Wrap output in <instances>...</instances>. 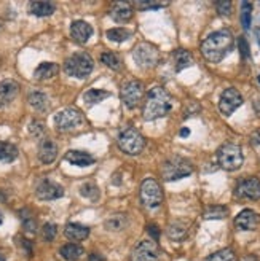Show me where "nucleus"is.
I'll list each match as a JSON object with an SVG mask.
<instances>
[{
	"instance_id": "1",
	"label": "nucleus",
	"mask_w": 260,
	"mask_h": 261,
	"mask_svg": "<svg viewBox=\"0 0 260 261\" xmlns=\"http://www.w3.org/2000/svg\"><path fill=\"white\" fill-rule=\"evenodd\" d=\"M235 40H233V34L228 29L217 31L211 34L206 40L201 43V53L206 61L212 64H219L224 61V58L233 49Z\"/></svg>"
},
{
	"instance_id": "2",
	"label": "nucleus",
	"mask_w": 260,
	"mask_h": 261,
	"mask_svg": "<svg viewBox=\"0 0 260 261\" xmlns=\"http://www.w3.org/2000/svg\"><path fill=\"white\" fill-rule=\"evenodd\" d=\"M173 106H174V102H173L171 94L168 93L164 88L155 86L149 91L142 115H144L146 121H153V120H158L166 115H170V112L173 110Z\"/></svg>"
},
{
	"instance_id": "3",
	"label": "nucleus",
	"mask_w": 260,
	"mask_h": 261,
	"mask_svg": "<svg viewBox=\"0 0 260 261\" xmlns=\"http://www.w3.org/2000/svg\"><path fill=\"white\" fill-rule=\"evenodd\" d=\"M94 67V61L88 53H75L72 55L66 64H64V70H66L67 75L74 76V78H79V80H85V78L89 76V73L93 72Z\"/></svg>"
},
{
	"instance_id": "4",
	"label": "nucleus",
	"mask_w": 260,
	"mask_h": 261,
	"mask_svg": "<svg viewBox=\"0 0 260 261\" xmlns=\"http://www.w3.org/2000/svg\"><path fill=\"white\" fill-rule=\"evenodd\" d=\"M193 166L188 160L182 156H173L161 164V175L164 181H174L179 178H184L192 175Z\"/></svg>"
},
{
	"instance_id": "5",
	"label": "nucleus",
	"mask_w": 260,
	"mask_h": 261,
	"mask_svg": "<svg viewBox=\"0 0 260 261\" xmlns=\"http://www.w3.org/2000/svg\"><path fill=\"white\" fill-rule=\"evenodd\" d=\"M217 161L219 166L225 171H237L244 163L243 150L237 143H224L217 151Z\"/></svg>"
},
{
	"instance_id": "6",
	"label": "nucleus",
	"mask_w": 260,
	"mask_h": 261,
	"mask_svg": "<svg viewBox=\"0 0 260 261\" xmlns=\"http://www.w3.org/2000/svg\"><path fill=\"white\" fill-rule=\"evenodd\" d=\"M119 147L123 153L136 156L146 147V139L137 129L128 127L119 134Z\"/></svg>"
},
{
	"instance_id": "7",
	"label": "nucleus",
	"mask_w": 260,
	"mask_h": 261,
	"mask_svg": "<svg viewBox=\"0 0 260 261\" xmlns=\"http://www.w3.org/2000/svg\"><path fill=\"white\" fill-rule=\"evenodd\" d=\"M133 59L134 62L142 69H152L160 62V51L157 46L152 43L142 42L139 43L133 51Z\"/></svg>"
},
{
	"instance_id": "8",
	"label": "nucleus",
	"mask_w": 260,
	"mask_h": 261,
	"mask_svg": "<svg viewBox=\"0 0 260 261\" xmlns=\"http://www.w3.org/2000/svg\"><path fill=\"white\" fill-rule=\"evenodd\" d=\"M140 201L149 208H157L163 202V191L155 178H146L140 185Z\"/></svg>"
},
{
	"instance_id": "9",
	"label": "nucleus",
	"mask_w": 260,
	"mask_h": 261,
	"mask_svg": "<svg viewBox=\"0 0 260 261\" xmlns=\"http://www.w3.org/2000/svg\"><path fill=\"white\" fill-rule=\"evenodd\" d=\"M128 261H161V250L152 239L140 241L133 249Z\"/></svg>"
},
{
	"instance_id": "10",
	"label": "nucleus",
	"mask_w": 260,
	"mask_h": 261,
	"mask_svg": "<svg viewBox=\"0 0 260 261\" xmlns=\"http://www.w3.org/2000/svg\"><path fill=\"white\" fill-rule=\"evenodd\" d=\"M85 123V116L74 107L64 109L55 115V124L59 130H72Z\"/></svg>"
},
{
	"instance_id": "11",
	"label": "nucleus",
	"mask_w": 260,
	"mask_h": 261,
	"mask_svg": "<svg viewBox=\"0 0 260 261\" xmlns=\"http://www.w3.org/2000/svg\"><path fill=\"white\" fill-rule=\"evenodd\" d=\"M243 102H244V99H243L240 91L235 89V88H228V89L224 91L222 96H220L219 110L222 112V115L230 116V115H233V112H235L238 107L243 106Z\"/></svg>"
},
{
	"instance_id": "12",
	"label": "nucleus",
	"mask_w": 260,
	"mask_h": 261,
	"mask_svg": "<svg viewBox=\"0 0 260 261\" xmlns=\"http://www.w3.org/2000/svg\"><path fill=\"white\" fill-rule=\"evenodd\" d=\"M142 96H144V86L137 80L128 82L122 88V100L128 109H136L142 100Z\"/></svg>"
},
{
	"instance_id": "13",
	"label": "nucleus",
	"mask_w": 260,
	"mask_h": 261,
	"mask_svg": "<svg viewBox=\"0 0 260 261\" xmlns=\"http://www.w3.org/2000/svg\"><path fill=\"white\" fill-rule=\"evenodd\" d=\"M235 193L241 199H251V201L260 199V180L255 177L240 180Z\"/></svg>"
},
{
	"instance_id": "14",
	"label": "nucleus",
	"mask_w": 260,
	"mask_h": 261,
	"mask_svg": "<svg viewBox=\"0 0 260 261\" xmlns=\"http://www.w3.org/2000/svg\"><path fill=\"white\" fill-rule=\"evenodd\" d=\"M35 194H37V198L42 201H55L64 196V188L51 180H42L40 184L37 185Z\"/></svg>"
},
{
	"instance_id": "15",
	"label": "nucleus",
	"mask_w": 260,
	"mask_h": 261,
	"mask_svg": "<svg viewBox=\"0 0 260 261\" xmlns=\"http://www.w3.org/2000/svg\"><path fill=\"white\" fill-rule=\"evenodd\" d=\"M260 225V215L251 208H244L235 218V226L241 231H252Z\"/></svg>"
},
{
	"instance_id": "16",
	"label": "nucleus",
	"mask_w": 260,
	"mask_h": 261,
	"mask_svg": "<svg viewBox=\"0 0 260 261\" xmlns=\"http://www.w3.org/2000/svg\"><path fill=\"white\" fill-rule=\"evenodd\" d=\"M18 93H19V85L16 82L13 80L0 82V109L15 100Z\"/></svg>"
},
{
	"instance_id": "17",
	"label": "nucleus",
	"mask_w": 260,
	"mask_h": 261,
	"mask_svg": "<svg viewBox=\"0 0 260 261\" xmlns=\"http://www.w3.org/2000/svg\"><path fill=\"white\" fill-rule=\"evenodd\" d=\"M91 35H93V28L86 22V21H75L72 22L70 25V37L74 38V40L77 43H80V45H85Z\"/></svg>"
},
{
	"instance_id": "18",
	"label": "nucleus",
	"mask_w": 260,
	"mask_h": 261,
	"mask_svg": "<svg viewBox=\"0 0 260 261\" xmlns=\"http://www.w3.org/2000/svg\"><path fill=\"white\" fill-rule=\"evenodd\" d=\"M190 225L188 220H174L168 226V236L173 241H185L190 234Z\"/></svg>"
},
{
	"instance_id": "19",
	"label": "nucleus",
	"mask_w": 260,
	"mask_h": 261,
	"mask_svg": "<svg viewBox=\"0 0 260 261\" xmlns=\"http://www.w3.org/2000/svg\"><path fill=\"white\" fill-rule=\"evenodd\" d=\"M58 156V145L51 139H43L38 147V160L43 164H51Z\"/></svg>"
},
{
	"instance_id": "20",
	"label": "nucleus",
	"mask_w": 260,
	"mask_h": 261,
	"mask_svg": "<svg viewBox=\"0 0 260 261\" xmlns=\"http://www.w3.org/2000/svg\"><path fill=\"white\" fill-rule=\"evenodd\" d=\"M64 160L67 163H70L72 166H79V167H88V166H93L94 164V158L91 154L80 151V150H70L66 153Z\"/></svg>"
},
{
	"instance_id": "21",
	"label": "nucleus",
	"mask_w": 260,
	"mask_h": 261,
	"mask_svg": "<svg viewBox=\"0 0 260 261\" xmlns=\"http://www.w3.org/2000/svg\"><path fill=\"white\" fill-rule=\"evenodd\" d=\"M64 236L72 242H82L89 236V228L80 223H69L64 228Z\"/></svg>"
},
{
	"instance_id": "22",
	"label": "nucleus",
	"mask_w": 260,
	"mask_h": 261,
	"mask_svg": "<svg viewBox=\"0 0 260 261\" xmlns=\"http://www.w3.org/2000/svg\"><path fill=\"white\" fill-rule=\"evenodd\" d=\"M110 16L116 22H126L133 18V7L128 2H116L110 10Z\"/></svg>"
},
{
	"instance_id": "23",
	"label": "nucleus",
	"mask_w": 260,
	"mask_h": 261,
	"mask_svg": "<svg viewBox=\"0 0 260 261\" xmlns=\"http://www.w3.org/2000/svg\"><path fill=\"white\" fill-rule=\"evenodd\" d=\"M58 72H59V65L58 64L42 62L35 69L34 76H35V80H38V82H45V80H50V78H53L55 75H58Z\"/></svg>"
},
{
	"instance_id": "24",
	"label": "nucleus",
	"mask_w": 260,
	"mask_h": 261,
	"mask_svg": "<svg viewBox=\"0 0 260 261\" xmlns=\"http://www.w3.org/2000/svg\"><path fill=\"white\" fill-rule=\"evenodd\" d=\"M29 11L38 18H45V16L53 15L56 11V7H55V4L46 2V0H35V2H31Z\"/></svg>"
},
{
	"instance_id": "25",
	"label": "nucleus",
	"mask_w": 260,
	"mask_h": 261,
	"mask_svg": "<svg viewBox=\"0 0 260 261\" xmlns=\"http://www.w3.org/2000/svg\"><path fill=\"white\" fill-rule=\"evenodd\" d=\"M83 247L75 242H69L59 249V255L66 261H79L83 256Z\"/></svg>"
},
{
	"instance_id": "26",
	"label": "nucleus",
	"mask_w": 260,
	"mask_h": 261,
	"mask_svg": "<svg viewBox=\"0 0 260 261\" xmlns=\"http://www.w3.org/2000/svg\"><path fill=\"white\" fill-rule=\"evenodd\" d=\"M173 61H174L176 72H180V70L190 67V65L193 64V56H192L190 51L179 48V49H176L174 53H173Z\"/></svg>"
},
{
	"instance_id": "27",
	"label": "nucleus",
	"mask_w": 260,
	"mask_h": 261,
	"mask_svg": "<svg viewBox=\"0 0 260 261\" xmlns=\"http://www.w3.org/2000/svg\"><path fill=\"white\" fill-rule=\"evenodd\" d=\"M126 226H128V217L125 214H113V215L107 217L106 221H104V228L112 232L122 231Z\"/></svg>"
},
{
	"instance_id": "28",
	"label": "nucleus",
	"mask_w": 260,
	"mask_h": 261,
	"mask_svg": "<svg viewBox=\"0 0 260 261\" xmlns=\"http://www.w3.org/2000/svg\"><path fill=\"white\" fill-rule=\"evenodd\" d=\"M18 158V148L10 142H0V163H13Z\"/></svg>"
},
{
	"instance_id": "29",
	"label": "nucleus",
	"mask_w": 260,
	"mask_h": 261,
	"mask_svg": "<svg viewBox=\"0 0 260 261\" xmlns=\"http://www.w3.org/2000/svg\"><path fill=\"white\" fill-rule=\"evenodd\" d=\"M228 215V208L225 205H207L203 212L204 220H222Z\"/></svg>"
},
{
	"instance_id": "30",
	"label": "nucleus",
	"mask_w": 260,
	"mask_h": 261,
	"mask_svg": "<svg viewBox=\"0 0 260 261\" xmlns=\"http://www.w3.org/2000/svg\"><path fill=\"white\" fill-rule=\"evenodd\" d=\"M28 100H29V106L38 112H45L48 109V97L43 93H40V91H34V93H31Z\"/></svg>"
},
{
	"instance_id": "31",
	"label": "nucleus",
	"mask_w": 260,
	"mask_h": 261,
	"mask_svg": "<svg viewBox=\"0 0 260 261\" xmlns=\"http://www.w3.org/2000/svg\"><path fill=\"white\" fill-rule=\"evenodd\" d=\"M107 97H110V93L109 91H104V89H89L83 94V100L88 103V106H94V103H99Z\"/></svg>"
},
{
	"instance_id": "32",
	"label": "nucleus",
	"mask_w": 260,
	"mask_h": 261,
	"mask_svg": "<svg viewBox=\"0 0 260 261\" xmlns=\"http://www.w3.org/2000/svg\"><path fill=\"white\" fill-rule=\"evenodd\" d=\"M19 217L22 220V226H24V231L29 232V234H35L37 232V220L34 218V215H31V212L28 208H22L19 212Z\"/></svg>"
},
{
	"instance_id": "33",
	"label": "nucleus",
	"mask_w": 260,
	"mask_h": 261,
	"mask_svg": "<svg viewBox=\"0 0 260 261\" xmlns=\"http://www.w3.org/2000/svg\"><path fill=\"white\" fill-rule=\"evenodd\" d=\"M129 37H131V31H128L125 28H113V29L107 31V38L112 42H116V43L126 42Z\"/></svg>"
},
{
	"instance_id": "34",
	"label": "nucleus",
	"mask_w": 260,
	"mask_h": 261,
	"mask_svg": "<svg viewBox=\"0 0 260 261\" xmlns=\"http://www.w3.org/2000/svg\"><path fill=\"white\" fill-rule=\"evenodd\" d=\"M80 194L83 196V198H86V199H89V201H93V202H96V201L99 199V196H101L98 185H96V184H91V181H89V184H83V185H82Z\"/></svg>"
},
{
	"instance_id": "35",
	"label": "nucleus",
	"mask_w": 260,
	"mask_h": 261,
	"mask_svg": "<svg viewBox=\"0 0 260 261\" xmlns=\"http://www.w3.org/2000/svg\"><path fill=\"white\" fill-rule=\"evenodd\" d=\"M251 21H252V5L249 2H243L241 4V24H243V28L249 29Z\"/></svg>"
},
{
	"instance_id": "36",
	"label": "nucleus",
	"mask_w": 260,
	"mask_h": 261,
	"mask_svg": "<svg viewBox=\"0 0 260 261\" xmlns=\"http://www.w3.org/2000/svg\"><path fill=\"white\" fill-rule=\"evenodd\" d=\"M204 261H235V253H233L231 249H224L209 255Z\"/></svg>"
},
{
	"instance_id": "37",
	"label": "nucleus",
	"mask_w": 260,
	"mask_h": 261,
	"mask_svg": "<svg viewBox=\"0 0 260 261\" xmlns=\"http://www.w3.org/2000/svg\"><path fill=\"white\" fill-rule=\"evenodd\" d=\"M101 61H102L104 65H107V67H110L113 70L120 69V58L116 56L115 53H110V51H107V53H102Z\"/></svg>"
},
{
	"instance_id": "38",
	"label": "nucleus",
	"mask_w": 260,
	"mask_h": 261,
	"mask_svg": "<svg viewBox=\"0 0 260 261\" xmlns=\"http://www.w3.org/2000/svg\"><path fill=\"white\" fill-rule=\"evenodd\" d=\"M56 232H58V228H56L55 223H46L42 228V236H43V239L46 242H53L55 238H56Z\"/></svg>"
},
{
	"instance_id": "39",
	"label": "nucleus",
	"mask_w": 260,
	"mask_h": 261,
	"mask_svg": "<svg viewBox=\"0 0 260 261\" xmlns=\"http://www.w3.org/2000/svg\"><path fill=\"white\" fill-rule=\"evenodd\" d=\"M216 8H217L219 15H222V16L231 15V2H228V0H222V2H217L216 4Z\"/></svg>"
},
{
	"instance_id": "40",
	"label": "nucleus",
	"mask_w": 260,
	"mask_h": 261,
	"mask_svg": "<svg viewBox=\"0 0 260 261\" xmlns=\"http://www.w3.org/2000/svg\"><path fill=\"white\" fill-rule=\"evenodd\" d=\"M166 5L168 4H164V2H137L136 4V7L139 10H158V8L166 7Z\"/></svg>"
},
{
	"instance_id": "41",
	"label": "nucleus",
	"mask_w": 260,
	"mask_h": 261,
	"mask_svg": "<svg viewBox=\"0 0 260 261\" xmlns=\"http://www.w3.org/2000/svg\"><path fill=\"white\" fill-rule=\"evenodd\" d=\"M43 123H40V121H32L31 124H29V130H31V134H34L35 137H40L42 134H43Z\"/></svg>"
},
{
	"instance_id": "42",
	"label": "nucleus",
	"mask_w": 260,
	"mask_h": 261,
	"mask_svg": "<svg viewBox=\"0 0 260 261\" xmlns=\"http://www.w3.org/2000/svg\"><path fill=\"white\" fill-rule=\"evenodd\" d=\"M200 110H201L200 103H197V102H190L188 106L185 107V113H184V116H185V118H190V116L197 115Z\"/></svg>"
},
{
	"instance_id": "43",
	"label": "nucleus",
	"mask_w": 260,
	"mask_h": 261,
	"mask_svg": "<svg viewBox=\"0 0 260 261\" xmlns=\"http://www.w3.org/2000/svg\"><path fill=\"white\" fill-rule=\"evenodd\" d=\"M238 45H240V51H241V55L244 59H249L251 58V53H249V45L248 42H246V38L241 37L240 40H238Z\"/></svg>"
},
{
	"instance_id": "44",
	"label": "nucleus",
	"mask_w": 260,
	"mask_h": 261,
	"mask_svg": "<svg viewBox=\"0 0 260 261\" xmlns=\"http://www.w3.org/2000/svg\"><path fill=\"white\" fill-rule=\"evenodd\" d=\"M147 232H149V236H150L152 241H155V242L158 241V238H160V229H158L157 225H153V223L147 225Z\"/></svg>"
},
{
	"instance_id": "45",
	"label": "nucleus",
	"mask_w": 260,
	"mask_h": 261,
	"mask_svg": "<svg viewBox=\"0 0 260 261\" xmlns=\"http://www.w3.org/2000/svg\"><path fill=\"white\" fill-rule=\"evenodd\" d=\"M19 244H21V247H22V249H24V252H26V255H32V244L28 241V239H21L19 241Z\"/></svg>"
},
{
	"instance_id": "46",
	"label": "nucleus",
	"mask_w": 260,
	"mask_h": 261,
	"mask_svg": "<svg viewBox=\"0 0 260 261\" xmlns=\"http://www.w3.org/2000/svg\"><path fill=\"white\" fill-rule=\"evenodd\" d=\"M88 261H106V258H104L101 253H98V252H93L89 255V258H88Z\"/></svg>"
},
{
	"instance_id": "47",
	"label": "nucleus",
	"mask_w": 260,
	"mask_h": 261,
	"mask_svg": "<svg viewBox=\"0 0 260 261\" xmlns=\"http://www.w3.org/2000/svg\"><path fill=\"white\" fill-rule=\"evenodd\" d=\"M252 143H254V145L260 143V133H254V134H252Z\"/></svg>"
},
{
	"instance_id": "48",
	"label": "nucleus",
	"mask_w": 260,
	"mask_h": 261,
	"mask_svg": "<svg viewBox=\"0 0 260 261\" xmlns=\"http://www.w3.org/2000/svg\"><path fill=\"white\" fill-rule=\"evenodd\" d=\"M240 261H258L255 256H252V255H246V256H243Z\"/></svg>"
},
{
	"instance_id": "49",
	"label": "nucleus",
	"mask_w": 260,
	"mask_h": 261,
	"mask_svg": "<svg viewBox=\"0 0 260 261\" xmlns=\"http://www.w3.org/2000/svg\"><path fill=\"white\" fill-rule=\"evenodd\" d=\"M188 134H190V130H188L187 127H184V129L180 130V137H187Z\"/></svg>"
},
{
	"instance_id": "50",
	"label": "nucleus",
	"mask_w": 260,
	"mask_h": 261,
	"mask_svg": "<svg viewBox=\"0 0 260 261\" xmlns=\"http://www.w3.org/2000/svg\"><path fill=\"white\" fill-rule=\"evenodd\" d=\"M0 261H7V259H5V256H4L2 253H0Z\"/></svg>"
},
{
	"instance_id": "51",
	"label": "nucleus",
	"mask_w": 260,
	"mask_h": 261,
	"mask_svg": "<svg viewBox=\"0 0 260 261\" xmlns=\"http://www.w3.org/2000/svg\"><path fill=\"white\" fill-rule=\"evenodd\" d=\"M2 221H4V217H2V214H0V225H2Z\"/></svg>"
},
{
	"instance_id": "52",
	"label": "nucleus",
	"mask_w": 260,
	"mask_h": 261,
	"mask_svg": "<svg viewBox=\"0 0 260 261\" xmlns=\"http://www.w3.org/2000/svg\"><path fill=\"white\" fill-rule=\"evenodd\" d=\"M0 29H2V21H0Z\"/></svg>"
},
{
	"instance_id": "53",
	"label": "nucleus",
	"mask_w": 260,
	"mask_h": 261,
	"mask_svg": "<svg viewBox=\"0 0 260 261\" xmlns=\"http://www.w3.org/2000/svg\"><path fill=\"white\" fill-rule=\"evenodd\" d=\"M258 83H260V75H258Z\"/></svg>"
}]
</instances>
